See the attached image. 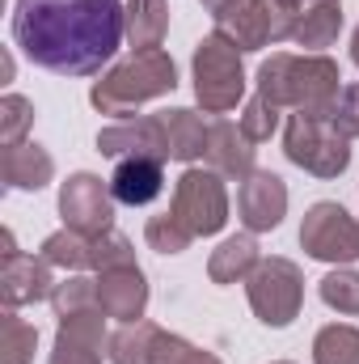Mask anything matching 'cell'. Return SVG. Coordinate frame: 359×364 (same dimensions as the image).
Wrapping results in <instances>:
<instances>
[{"label":"cell","mask_w":359,"mask_h":364,"mask_svg":"<svg viewBox=\"0 0 359 364\" xmlns=\"http://www.w3.org/2000/svg\"><path fill=\"white\" fill-rule=\"evenodd\" d=\"M275 127H279V106L267 102L263 93H254L250 102H245V110H241V132L254 140V144H263L275 136Z\"/></svg>","instance_id":"cell-31"},{"label":"cell","mask_w":359,"mask_h":364,"mask_svg":"<svg viewBox=\"0 0 359 364\" xmlns=\"http://www.w3.org/2000/svg\"><path fill=\"white\" fill-rule=\"evenodd\" d=\"M190 77H194V97L207 114H228L237 110V102L245 97V64L241 51L224 38V34H207L194 47L190 60Z\"/></svg>","instance_id":"cell-5"},{"label":"cell","mask_w":359,"mask_h":364,"mask_svg":"<svg viewBox=\"0 0 359 364\" xmlns=\"http://www.w3.org/2000/svg\"><path fill=\"white\" fill-rule=\"evenodd\" d=\"M245 292H250V309L254 318L270 326V331H283L300 318V305H304V275L292 259L283 255H270L263 259L250 279H245Z\"/></svg>","instance_id":"cell-6"},{"label":"cell","mask_w":359,"mask_h":364,"mask_svg":"<svg viewBox=\"0 0 359 364\" xmlns=\"http://www.w3.org/2000/svg\"><path fill=\"white\" fill-rule=\"evenodd\" d=\"M55 275H51V263L38 255H13L0 263V301L4 309H21V305H34V301H51L55 292Z\"/></svg>","instance_id":"cell-13"},{"label":"cell","mask_w":359,"mask_h":364,"mask_svg":"<svg viewBox=\"0 0 359 364\" xmlns=\"http://www.w3.org/2000/svg\"><path fill=\"white\" fill-rule=\"evenodd\" d=\"M93 272H118V267H136V246H131V237H123L118 229H110V233H97L93 237Z\"/></svg>","instance_id":"cell-29"},{"label":"cell","mask_w":359,"mask_h":364,"mask_svg":"<svg viewBox=\"0 0 359 364\" xmlns=\"http://www.w3.org/2000/svg\"><path fill=\"white\" fill-rule=\"evenodd\" d=\"M144 242H148V250H157V255H182V250H190L194 233L182 225L174 212H161V216H148Z\"/></svg>","instance_id":"cell-28"},{"label":"cell","mask_w":359,"mask_h":364,"mask_svg":"<svg viewBox=\"0 0 359 364\" xmlns=\"http://www.w3.org/2000/svg\"><path fill=\"white\" fill-rule=\"evenodd\" d=\"M292 13L279 9L275 0H237L224 13H216V34H224L241 55L245 51H263L270 43L292 34Z\"/></svg>","instance_id":"cell-9"},{"label":"cell","mask_w":359,"mask_h":364,"mask_svg":"<svg viewBox=\"0 0 359 364\" xmlns=\"http://www.w3.org/2000/svg\"><path fill=\"white\" fill-rule=\"evenodd\" d=\"M157 364H224L220 356H211V352H203V348H194V343H186L182 335H161V343H157Z\"/></svg>","instance_id":"cell-32"},{"label":"cell","mask_w":359,"mask_h":364,"mask_svg":"<svg viewBox=\"0 0 359 364\" xmlns=\"http://www.w3.org/2000/svg\"><path fill=\"white\" fill-rule=\"evenodd\" d=\"M199 4H203V9H207L211 17H216V13H224L228 4H237V0H199Z\"/></svg>","instance_id":"cell-36"},{"label":"cell","mask_w":359,"mask_h":364,"mask_svg":"<svg viewBox=\"0 0 359 364\" xmlns=\"http://www.w3.org/2000/svg\"><path fill=\"white\" fill-rule=\"evenodd\" d=\"M161 123H165V140H170V157H174V161L194 166V161L207 153V123H203V114H194L190 106L161 110Z\"/></svg>","instance_id":"cell-19"},{"label":"cell","mask_w":359,"mask_h":364,"mask_svg":"<svg viewBox=\"0 0 359 364\" xmlns=\"http://www.w3.org/2000/svg\"><path fill=\"white\" fill-rule=\"evenodd\" d=\"M174 90H178V64L170 60V51L153 47V51H131L110 73H101V81H93L89 90V102L101 114L131 119L144 102L165 97Z\"/></svg>","instance_id":"cell-3"},{"label":"cell","mask_w":359,"mask_h":364,"mask_svg":"<svg viewBox=\"0 0 359 364\" xmlns=\"http://www.w3.org/2000/svg\"><path fill=\"white\" fill-rule=\"evenodd\" d=\"M300 246L309 259L330 267H351L359 259V220L334 199H321L300 220Z\"/></svg>","instance_id":"cell-7"},{"label":"cell","mask_w":359,"mask_h":364,"mask_svg":"<svg viewBox=\"0 0 359 364\" xmlns=\"http://www.w3.org/2000/svg\"><path fill=\"white\" fill-rule=\"evenodd\" d=\"M51 309H55V318L85 314V309H101V301H97V279H89V275H81V272H68L55 284V292H51Z\"/></svg>","instance_id":"cell-26"},{"label":"cell","mask_w":359,"mask_h":364,"mask_svg":"<svg viewBox=\"0 0 359 364\" xmlns=\"http://www.w3.org/2000/svg\"><path fill=\"white\" fill-rule=\"evenodd\" d=\"M0 178H4L9 191H43L55 178V161L43 144L21 140V144H9L0 153Z\"/></svg>","instance_id":"cell-17"},{"label":"cell","mask_w":359,"mask_h":364,"mask_svg":"<svg viewBox=\"0 0 359 364\" xmlns=\"http://www.w3.org/2000/svg\"><path fill=\"white\" fill-rule=\"evenodd\" d=\"M283 153L292 166H300L313 178H338L351 166V136H343L330 114L292 110L283 127Z\"/></svg>","instance_id":"cell-4"},{"label":"cell","mask_w":359,"mask_h":364,"mask_svg":"<svg viewBox=\"0 0 359 364\" xmlns=\"http://www.w3.org/2000/svg\"><path fill=\"white\" fill-rule=\"evenodd\" d=\"M275 364H292V360H275Z\"/></svg>","instance_id":"cell-38"},{"label":"cell","mask_w":359,"mask_h":364,"mask_svg":"<svg viewBox=\"0 0 359 364\" xmlns=\"http://www.w3.org/2000/svg\"><path fill=\"white\" fill-rule=\"evenodd\" d=\"M258 93L275 102L279 110H300V114H330L338 93H343V73L330 55H292L275 51L258 68Z\"/></svg>","instance_id":"cell-2"},{"label":"cell","mask_w":359,"mask_h":364,"mask_svg":"<svg viewBox=\"0 0 359 364\" xmlns=\"http://www.w3.org/2000/svg\"><path fill=\"white\" fill-rule=\"evenodd\" d=\"M127 38L118 0H17L13 43L21 55L60 77H93Z\"/></svg>","instance_id":"cell-1"},{"label":"cell","mask_w":359,"mask_h":364,"mask_svg":"<svg viewBox=\"0 0 359 364\" xmlns=\"http://www.w3.org/2000/svg\"><path fill=\"white\" fill-rule=\"evenodd\" d=\"M313 364H359V331L347 322H330L313 339Z\"/></svg>","instance_id":"cell-24"},{"label":"cell","mask_w":359,"mask_h":364,"mask_svg":"<svg viewBox=\"0 0 359 364\" xmlns=\"http://www.w3.org/2000/svg\"><path fill=\"white\" fill-rule=\"evenodd\" d=\"M330 119L338 123V132L343 136H359V85H343L338 93V102H334V110H330Z\"/></svg>","instance_id":"cell-34"},{"label":"cell","mask_w":359,"mask_h":364,"mask_svg":"<svg viewBox=\"0 0 359 364\" xmlns=\"http://www.w3.org/2000/svg\"><path fill=\"white\" fill-rule=\"evenodd\" d=\"M47 364H101V348H93L68 331H55V348H51Z\"/></svg>","instance_id":"cell-33"},{"label":"cell","mask_w":359,"mask_h":364,"mask_svg":"<svg viewBox=\"0 0 359 364\" xmlns=\"http://www.w3.org/2000/svg\"><path fill=\"white\" fill-rule=\"evenodd\" d=\"M38 348V326L17 318V309L0 314V364H30Z\"/></svg>","instance_id":"cell-25"},{"label":"cell","mask_w":359,"mask_h":364,"mask_svg":"<svg viewBox=\"0 0 359 364\" xmlns=\"http://www.w3.org/2000/svg\"><path fill=\"white\" fill-rule=\"evenodd\" d=\"M97 153L114 157V161H127V157L170 161V140H165L161 114H131V119H118V123L101 127L97 132Z\"/></svg>","instance_id":"cell-11"},{"label":"cell","mask_w":359,"mask_h":364,"mask_svg":"<svg viewBox=\"0 0 359 364\" xmlns=\"http://www.w3.org/2000/svg\"><path fill=\"white\" fill-rule=\"evenodd\" d=\"M279 9H287L292 17H300V13H309V9H317V4H343V0H275Z\"/></svg>","instance_id":"cell-35"},{"label":"cell","mask_w":359,"mask_h":364,"mask_svg":"<svg viewBox=\"0 0 359 364\" xmlns=\"http://www.w3.org/2000/svg\"><path fill=\"white\" fill-rule=\"evenodd\" d=\"M38 255H43L51 267H60V272H85L93 263V237L77 233V229H55V233L43 242Z\"/></svg>","instance_id":"cell-23"},{"label":"cell","mask_w":359,"mask_h":364,"mask_svg":"<svg viewBox=\"0 0 359 364\" xmlns=\"http://www.w3.org/2000/svg\"><path fill=\"white\" fill-rule=\"evenodd\" d=\"M114 191L110 182H101L97 174L81 170L60 186V216H64V229H77L85 237L97 233H110L114 229Z\"/></svg>","instance_id":"cell-10"},{"label":"cell","mask_w":359,"mask_h":364,"mask_svg":"<svg viewBox=\"0 0 359 364\" xmlns=\"http://www.w3.org/2000/svg\"><path fill=\"white\" fill-rule=\"evenodd\" d=\"M170 212L178 216L194 237L220 233L228 225V191H224V178L216 170L186 166L178 186H174V208Z\"/></svg>","instance_id":"cell-8"},{"label":"cell","mask_w":359,"mask_h":364,"mask_svg":"<svg viewBox=\"0 0 359 364\" xmlns=\"http://www.w3.org/2000/svg\"><path fill=\"white\" fill-rule=\"evenodd\" d=\"M123 17H127V43L136 51H153L165 43V30H170V4L165 0H127Z\"/></svg>","instance_id":"cell-21"},{"label":"cell","mask_w":359,"mask_h":364,"mask_svg":"<svg viewBox=\"0 0 359 364\" xmlns=\"http://www.w3.org/2000/svg\"><path fill=\"white\" fill-rule=\"evenodd\" d=\"M110 191L127 208L153 203L165 191V161H157V157H127V161H118L114 174H110Z\"/></svg>","instance_id":"cell-16"},{"label":"cell","mask_w":359,"mask_h":364,"mask_svg":"<svg viewBox=\"0 0 359 364\" xmlns=\"http://www.w3.org/2000/svg\"><path fill=\"white\" fill-rule=\"evenodd\" d=\"M258 263H263V255H258L254 233H237V237H224V242L211 250V259H207V275H211V284L228 288V284L250 279V272H254Z\"/></svg>","instance_id":"cell-18"},{"label":"cell","mask_w":359,"mask_h":364,"mask_svg":"<svg viewBox=\"0 0 359 364\" xmlns=\"http://www.w3.org/2000/svg\"><path fill=\"white\" fill-rule=\"evenodd\" d=\"M351 60H355V68H359V26H355V34H351Z\"/></svg>","instance_id":"cell-37"},{"label":"cell","mask_w":359,"mask_h":364,"mask_svg":"<svg viewBox=\"0 0 359 364\" xmlns=\"http://www.w3.org/2000/svg\"><path fill=\"white\" fill-rule=\"evenodd\" d=\"M343 34V4H317L309 13H300L292 21V43L304 47V55H321L326 47H334Z\"/></svg>","instance_id":"cell-20"},{"label":"cell","mask_w":359,"mask_h":364,"mask_svg":"<svg viewBox=\"0 0 359 364\" xmlns=\"http://www.w3.org/2000/svg\"><path fill=\"white\" fill-rule=\"evenodd\" d=\"M237 216L245 233H270L287 216V182L270 170H254L237 191Z\"/></svg>","instance_id":"cell-12"},{"label":"cell","mask_w":359,"mask_h":364,"mask_svg":"<svg viewBox=\"0 0 359 364\" xmlns=\"http://www.w3.org/2000/svg\"><path fill=\"white\" fill-rule=\"evenodd\" d=\"M97 301L106 318L114 322H140L148 309V279L140 267H118V272L97 275Z\"/></svg>","instance_id":"cell-15"},{"label":"cell","mask_w":359,"mask_h":364,"mask_svg":"<svg viewBox=\"0 0 359 364\" xmlns=\"http://www.w3.org/2000/svg\"><path fill=\"white\" fill-rule=\"evenodd\" d=\"M317 292H321V301H326L330 309H338V314H347V318L359 314V272L355 267H334V272H326L321 284H317Z\"/></svg>","instance_id":"cell-27"},{"label":"cell","mask_w":359,"mask_h":364,"mask_svg":"<svg viewBox=\"0 0 359 364\" xmlns=\"http://www.w3.org/2000/svg\"><path fill=\"white\" fill-rule=\"evenodd\" d=\"M254 157H258V149H254V140L241 132V123H228V119L207 123V153H203L207 170H216L220 178L245 182L254 174Z\"/></svg>","instance_id":"cell-14"},{"label":"cell","mask_w":359,"mask_h":364,"mask_svg":"<svg viewBox=\"0 0 359 364\" xmlns=\"http://www.w3.org/2000/svg\"><path fill=\"white\" fill-rule=\"evenodd\" d=\"M30 123H34V102L21 97V93H4L0 97V144L4 149L21 144L26 132H30Z\"/></svg>","instance_id":"cell-30"},{"label":"cell","mask_w":359,"mask_h":364,"mask_svg":"<svg viewBox=\"0 0 359 364\" xmlns=\"http://www.w3.org/2000/svg\"><path fill=\"white\" fill-rule=\"evenodd\" d=\"M157 322H123L110 335V364H157V343H161Z\"/></svg>","instance_id":"cell-22"}]
</instances>
